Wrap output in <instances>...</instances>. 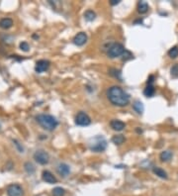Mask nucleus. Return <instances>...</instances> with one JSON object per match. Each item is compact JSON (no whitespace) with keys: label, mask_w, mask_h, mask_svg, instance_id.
Wrapping results in <instances>:
<instances>
[{"label":"nucleus","mask_w":178,"mask_h":196,"mask_svg":"<svg viewBox=\"0 0 178 196\" xmlns=\"http://www.w3.org/2000/svg\"><path fill=\"white\" fill-rule=\"evenodd\" d=\"M107 97L113 105L118 107H124L130 103V95L120 86H111L107 91Z\"/></svg>","instance_id":"nucleus-1"},{"label":"nucleus","mask_w":178,"mask_h":196,"mask_svg":"<svg viewBox=\"0 0 178 196\" xmlns=\"http://www.w3.org/2000/svg\"><path fill=\"white\" fill-rule=\"evenodd\" d=\"M37 122L47 131H53L58 126V121L48 114H40L37 116Z\"/></svg>","instance_id":"nucleus-2"},{"label":"nucleus","mask_w":178,"mask_h":196,"mask_svg":"<svg viewBox=\"0 0 178 196\" xmlns=\"http://www.w3.org/2000/svg\"><path fill=\"white\" fill-rule=\"evenodd\" d=\"M89 148L92 152H101L106 150L107 148V141L102 136H96L92 138L89 142Z\"/></svg>","instance_id":"nucleus-3"},{"label":"nucleus","mask_w":178,"mask_h":196,"mask_svg":"<svg viewBox=\"0 0 178 196\" xmlns=\"http://www.w3.org/2000/svg\"><path fill=\"white\" fill-rule=\"evenodd\" d=\"M125 52H126V50L122 44L114 43L110 46L109 49H108V56H109L111 59H115V58H118V57L124 54Z\"/></svg>","instance_id":"nucleus-4"},{"label":"nucleus","mask_w":178,"mask_h":196,"mask_svg":"<svg viewBox=\"0 0 178 196\" xmlns=\"http://www.w3.org/2000/svg\"><path fill=\"white\" fill-rule=\"evenodd\" d=\"M34 160H36L38 163H40V165H47L48 160H50V156H48L47 152L43 151V150H40V151H37L34 154Z\"/></svg>","instance_id":"nucleus-5"},{"label":"nucleus","mask_w":178,"mask_h":196,"mask_svg":"<svg viewBox=\"0 0 178 196\" xmlns=\"http://www.w3.org/2000/svg\"><path fill=\"white\" fill-rule=\"evenodd\" d=\"M91 123V119L87 114L85 112H79L75 117V124L77 126H81V127H85L90 125Z\"/></svg>","instance_id":"nucleus-6"},{"label":"nucleus","mask_w":178,"mask_h":196,"mask_svg":"<svg viewBox=\"0 0 178 196\" xmlns=\"http://www.w3.org/2000/svg\"><path fill=\"white\" fill-rule=\"evenodd\" d=\"M8 196H23L24 190L19 184H11L7 188Z\"/></svg>","instance_id":"nucleus-7"},{"label":"nucleus","mask_w":178,"mask_h":196,"mask_svg":"<svg viewBox=\"0 0 178 196\" xmlns=\"http://www.w3.org/2000/svg\"><path fill=\"white\" fill-rule=\"evenodd\" d=\"M48 67H50V62L47 61V59H40V61L37 62L35 69H36L37 72L42 73L46 72V70H48Z\"/></svg>","instance_id":"nucleus-8"},{"label":"nucleus","mask_w":178,"mask_h":196,"mask_svg":"<svg viewBox=\"0 0 178 196\" xmlns=\"http://www.w3.org/2000/svg\"><path fill=\"white\" fill-rule=\"evenodd\" d=\"M42 178L43 180L45 182H47V183H50V184H53V183H56L58 182V179L56 178V176L53 175V174L51 172V171L48 170H44L42 173Z\"/></svg>","instance_id":"nucleus-9"},{"label":"nucleus","mask_w":178,"mask_h":196,"mask_svg":"<svg viewBox=\"0 0 178 196\" xmlns=\"http://www.w3.org/2000/svg\"><path fill=\"white\" fill-rule=\"evenodd\" d=\"M86 42H87V35H86L85 33H83V32L78 33L73 39V43L76 46H78V47L83 46Z\"/></svg>","instance_id":"nucleus-10"},{"label":"nucleus","mask_w":178,"mask_h":196,"mask_svg":"<svg viewBox=\"0 0 178 196\" xmlns=\"http://www.w3.org/2000/svg\"><path fill=\"white\" fill-rule=\"evenodd\" d=\"M110 126H111L113 130L120 132V131H123L126 128V124L124 123V122L120 121V120H112V121L110 122Z\"/></svg>","instance_id":"nucleus-11"},{"label":"nucleus","mask_w":178,"mask_h":196,"mask_svg":"<svg viewBox=\"0 0 178 196\" xmlns=\"http://www.w3.org/2000/svg\"><path fill=\"white\" fill-rule=\"evenodd\" d=\"M58 172L63 177H66L69 174V172H70V168H69V167L66 163H61L58 167Z\"/></svg>","instance_id":"nucleus-12"},{"label":"nucleus","mask_w":178,"mask_h":196,"mask_svg":"<svg viewBox=\"0 0 178 196\" xmlns=\"http://www.w3.org/2000/svg\"><path fill=\"white\" fill-rule=\"evenodd\" d=\"M13 26V20L11 18H2L0 20V28L2 29H9Z\"/></svg>","instance_id":"nucleus-13"},{"label":"nucleus","mask_w":178,"mask_h":196,"mask_svg":"<svg viewBox=\"0 0 178 196\" xmlns=\"http://www.w3.org/2000/svg\"><path fill=\"white\" fill-rule=\"evenodd\" d=\"M152 170H153V173L155 174V175H157L158 177H160V178H162V179H167V173H166V171L164 170H162V168H160V167H153L152 168Z\"/></svg>","instance_id":"nucleus-14"},{"label":"nucleus","mask_w":178,"mask_h":196,"mask_svg":"<svg viewBox=\"0 0 178 196\" xmlns=\"http://www.w3.org/2000/svg\"><path fill=\"white\" fill-rule=\"evenodd\" d=\"M172 157H173V154H172L170 151H163L160 154L159 159H160L161 162H169V160L172 159Z\"/></svg>","instance_id":"nucleus-15"},{"label":"nucleus","mask_w":178,"mask_h":196,"mask_svg":"<svg viewBox=\"0 0 178 196\" xmlns=\"http://www.w3.org/2000/svg\"><path fill=\"white\" fill-rule=\"evenodd\" d=\"M148 11V4L145 1H140L137 3V12L140 14H145Z\"/></svg>","instance_id":"nucleus-16"},{"label":"nucleus","mask_w":178,"mask_h":196,"mask_svg":"<svg viewBox=\"0 0 178 196\" xmlns=\"http://www.w3.org/2000/svg\"><path fill=\"white\" fill-rule=\"evenodd\" d=\"M133 109L137 113V114H142L144 113V110H145V107H144V104L141 102V101H139V100H137V101H135L134 103H133Z\"/></svg>","instance_id":"nucleus-17"},{"label":"nucleus","mask_w":178,"mask_h":196,"mask_svg":"<svg viewBox=\"0 0 178 196\" xmlns=\"http://www.w3.org/2000/svg\"><path fill=\"white\" fill-rule=\"evenodd\" d=\"M155 89L153 84H147L144 90V94L147 97H152L153 95H155Z\"/></svg>","instance_id":"nucleus-18"},{"label":"nucleus","mask_w":178,"mask_h":196,"mask_svg":"<svg viewBox=\"0 0 178 196\" xmlns=\"http://www.w3.org/2000/svg\"><path fill=\"white\" fill-rule=\"evenodd\" d=\"M112 142L115 145H122L125 142V137L123 135H116L112 138Z\"/></svg>","instance_id":"nucleus-19"},{"label":"nucleus","mask_w":178,"mask_h":196,"mask_svg":"<svg viewBox=\"0 0 178 196\" xmlns=\"http://www.w3.org/2000/svg\"><path fill=\"white\" fill-rule=\"evenodd\" d=\"M95 17H96V14L93 12L92 10H87V11H86V12L84 13V18H85L87 21H89V22L93 21L94 19H95Z\"/></svg>","instance_id":"nucleus-20"},{"label":"nucleus","mask_w":178,"mask_h":196,"mask_svg":"<svg viewBox=\"0 0 178 196\" xmlns=\"http://www.w3.org/2000/svg\"><path fill=\"white\" fill-rule=\"evenodd\" d=\"M66 194V190L63 187H56L53 189V196H63Z\"/></svg>","instance_id":"nucleus-21"},{"label":"nucleus","mask_w":178,"mask_h":196,"mask_svg":"<svg viewBox=\"0 0 178 196\" xmlns=\"http://www.w3.org/2000/svg\"><path fill=\"white\" fill-rule=\"evenodd\" d=\"M168 56L170 57L171 59H176L178 57V47L175 46V47L171 48L170 50L168 51Z\"/></svg>","instance_id":"nucleus-22"},{"label":"nucleus","mask_w":178,"mask_h":196,"mask_svg":"<svg viewBox=\"0 0 178 196\" xmlns=\"http://www.w3.org/2000/svg\"><path fill=\"white\" fill-rule=\"evenodd\" d=\"M24 167H25V170H26L29 174L34 173L35 167H34V165H32L31 162H26V163H25V165H24Z\"/></svg>","instance_id":"nucleus-23"},{"label":"nucleus","mask_w":178,"mask_h":196,"mask_svg":"<svg viewBox=\"0 0 178 196\" xmlns=\"http://www.w3.org/2000/svg\"><path fill=\"white\" fill-rule=\"evenodd\" d=\"M170 74L173 77H177L178 76V64H175L170 69Z\"/></svg>","instance_id":"nucleus-24"},{"label":"nucleus","mask_w":178,"mask_h":196,"mask_svg":"<svg viewBox=\"0 0 178 196\" xmlns=\"http://www.w3.org/2000/svg\"><path fill=\"white\" fill-rule=\"evenodd\" d=\"M20 49L23 52H28L29 49H30V46H29V44L27 43V42H22V43L20 44Z\"/></svg>","instance_id":"nucleus-25"},{"label":"nucleus","mask_w":178,"mask_h":196,"mask_svg":"<svg viewBox=\"0 0 178 196\" xmlns=\"http://www.w3.org/2000/svg\"><path fill=\"white\" fill-rule=\"evenodd\" d=\"M13 143H14V144H15V146L19 149V151H20V152H23V147H21L20 145H19V143H18L17 141H16V140H15V141H13Z\"/></svg>","instance_id":"nucleus-26"},{"label":"nucleus","mask_w":178,"mask_h":196,"mask_svg":"<svg viewBox=\"0 0 178 196\" xmlns=\"http://www.w3.org/2000/svg\"><path fill=\"white\" fill-rule=\"evenodd\" d=\"M153 81H155V76L150 75V77L147 79V84H153Z\"/></svg>","instance_id":"nucleus-27"},{"label":"nucleus","mask_w":178,"mask_h":196,"mask_svg":"<svg viewBox=\"0 0 178 196\" xmlns=\"http://www.w3.org/2000/svg\"><path fill=\"white\" fill-rule=\"evenodd\" d=\"M119 3H120V0H111V1H110V4L113 5V6H114V5H117Z\"/></svg>","instance_id":"nucleus-28"}]
</instances>
